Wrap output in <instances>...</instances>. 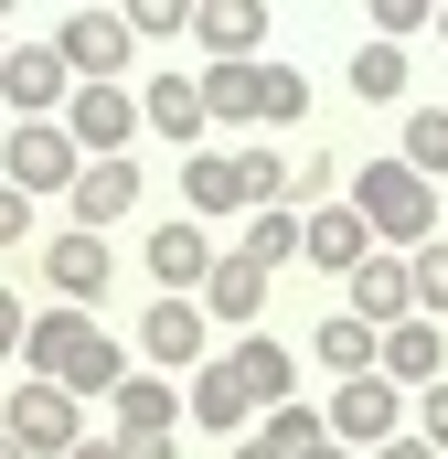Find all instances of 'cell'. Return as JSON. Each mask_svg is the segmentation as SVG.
<instances>
[{"label":"cell","instance_id":"27","mask_svg":"<svg viewBox=\"0 0 448 459\" xmlns=\"http://www.w3.org/2000/svg\"><path fill=\"white\" fill-rule=\"evenodd\" d=\"M406 289H417V321H448V246H406Z\"/></svg>","mask_w":448,"mask_h":459},{"label":"cell","instance_id":"19","mask_svg":"<svg viewBox=\"0 0 448 459\" xmlns=\"http://www.w3.org/2000/svg\"><path fill=\"white\" fill-rule=\"evenodd\" d=\"M117 438H171V417H182V395H171V385H160V374H139V363H128V374H117Z\"/></svg>","mask_w":448,"mask_h":459},{"label":"cell","instance_id":"39","mask_svg":"<svg viewBox=\"0 0 448 459\" xmlns=\"http://www.w3.org/2000/svg\"><path fill=\"white\" fill-rule=\"evenodd\" d=\"M128 459H182V449H171V438H128Z\"/></svg>","mask_w":448,"mask_h":459},{"label":"cell","instance_id":"14","mask_svg":"<svg viewBox=\"0 0 448 459\" xmlns=\"http://www.w3.org/2000/svg\"><path fill=\"white\" fill-rule=\"evenodd\" d=\"M139 267L160 278V299H182V289L214 278V235H203V225H160L150 246H139Z\"/></svg>","mask_w":448,"mask_h":459},{"label":"cell","instance_id":"9","mask_svg":"<svg viewBox=\"0 0 448 459\" xmlns=\"http://www.w3.org/2000/svg\"><path fill=\"white\" fill-rule=\"evenodd\" d=\"M0 97H11V117H65L75 75H65V54H54V43H11V65H0Z\"/></svg>","mask_w":448,"mask_h":459},{"label":"cell","instance_id":"41","mask_svg":"<svg viewBox=\"0 0 448 459\" xmlns=\"http://www.w3.org/2000/svg\"><path fill=\"white\" fill-rule=\"evenodd\" d=\"M0 459H32V449H22V438H11V428H0Z\"/></svg>","mask_w":448,"mask_h":459},{"label":"cell","instance_id":"18","mask_svg":"<svg viewBox=\"0 0 448 459\" xmlns=\"http://www.w3.org/2000/svg\"><path fill=\"white\" fill-rule=\"evenodd\" d=\"M139 214V160H86V182H75V225L86 235H108Z\"/></svg>","mask_w":448,"mask_h":459},{"label":"cell","instance_id":"15","mask_svg":"<svg viewBox=\"0 0 448 459\" xmlns=\"http://www.w3.org/2000/svg\"><path fill=\"white\" fill-rule=\"evenodd\" d=\"M256 310H267V267H246V256L224 246L214 278H203V321H214V332H256Z\"/></svg>","mask_w":448,"mask_h":459},{"label":"cell","instance_id":"13","mask_svg":"<svg viewBox=\"0 0 448 459\" xmlns=\"http://www.w3.org/2000/svg\"><path fill=\"white\" fill-rule=\"evenodd\" d=\"M352 321H363V332H395V321H417V289H406V256H384V246H374V256L352 267Z\"/></svg>","mask_w":448,"mask_h":459},{"label":"cell","instance_id":"29","mask_svg":"<svg viewBox=\"0 0 448 459\" xmlns=\"http://www.w3.org/2000/svg\"><path fill=\"white\" fill-rule=\"evenodd\" d=\"M332 182H352V171H341L332 150L310 139V160H299V182H289V204H299V214H321V204H332Z\"/></svg>","mask_w":448,"mask_h":459},{"label":"cell","instance_id":"43","mask_svg":"<svg viewBox=\"0 0 448 459\" xmlns=\"http://www.w3.org/2000/svg\"><path fill=\"white\" fill-rule=\"evenodd\" d=\"M0 65H11V43H0Z\"/></svg>","mask_w":448,"mask_h":459},{"label":"cell","instance_id":"33","mask_svg":"<svg viewBox=\"0 0 448 459\" xmlns=\"http://www.w3.org/2000/svg\"><path fill=\"white\" fill-rule=\"evenodd\" d=\"M128 32H150V43H160V32H193V11H182V0H139V11H128Z\"/></svg>","mask_w":448,"mask_h":459},{"label":"cell","instance_id":"17","mask_svg":"<svg viewBox=\"0 0 448 459\" xmlns=\"http://www.w3.org/2000/svg\"><path fill=\"white\" fill-rule=\"evenodd\" d=\"M193 43H203L214 65H256V43H267V11H256V0H203V11H193Z\"/></svg>","mask_w":448,"mask_h":459},{"label":"cell","instance_id":"10","mask_svg":"<svg viewBox=\"0 0 448 459\" xmlns=\"http://www.w3.org/2000/svg\"><path fill=\"white\" fill-rule=\"evenodd\" d=\"M374 374H384L395 395H427V385L448 374V332L438 321H395V332L374 342Z\"/></svg>","mask_w":448,"mask_h":459},{"label":"cell","instance_id":"2","mask_svg":"<svg viewBox=\"0 0 448 459\" xmlns=\"http://www.w3.org/2000/svg\"><path fill=\"white\" fill-rule=\"evenodd\" d=\"M352 214H363V235L395 256V246H427V235H438V193L384 150V160H363V171H352Z\"/></svg>","mask_w":448,"mask_h":459},{"label":"cell","instance_id":"34","mask_svg":"<svg viewBox=\"0 0 448 459\" xmlns=\"http://www.w3.org/2000/svg\"><path fill=\"white\" fill-rule=\"evenodd\" d=\"M22 235H32V193H11V182H0V246H22Z\"/></svg>","mask_w":448,"mask_h":459},{"label":"cell","instance_id":"6","mask_svg":"<svg viewBox=\"0 0 448 459\" xmlns=\"http://www.w3.org/2000/svg\"><path fill=\"white\" fill-rule=\"evenodd\" d=\"M321 428H332L341 449H384V438L406 428V395H395L384 374H352V385H332V406H321Z\"/></svg>","mask_w":448,"mask_h":459},{"label":"cell","instance_id":"31","mask_svg":"<svg viewBox=\"0 0 448 459\" xmlns=\"http://www.w3.org/2000/svg\"><path fill=\"white\" fill-rule=\"evenodd\" d=\"M438 11L427 0H374V43H406V32H427Z\"/></svg>","mask_w":448,"mask_h":459},{"label":"cell","instance_id":"36","mask_svg":"<svg viewBox=\"0 0 448 459\" xmlns=\"http://www.w3.org/2000/svg\"><path fill=\"white\" fill-rule=\"evenodd\" d=\"M374 459H438V449H427L417 428H395V438H384V449H374Z\"/></svg>","mask_w":448,"mask_h":459},{"label":"cell","instance_id":"35","mask_svg":"<svg viewBox=\"0 0 448 459\" xmlns=\"http://www.w3.org/2000/svg\"><path fill=\"white\" fill-rule=\"evenodd\" d=\"M22 332H32V310H22V299L0 289V352H22Z\"/></svg>","mask_w":448,"mask_h":459},{"label":"cell","instance_id":"1","mask_svg":"<svg viewBox=\"0 0 448 459\" xmlns=\"http://www.w3.org/2000/svg\"><path fill=\"white\" fill-rule=\"evenodd\" d=\"M22 352H32V385H65V395H117V374H128L117 332H97L86 310H43Z\"/></svg>","mask_w":448,"mask_h":459},{"label":"cell","instance_id":"42","mask_svg":"<svg viewBox=\"0 0 448 459\" xmlns=\"http://www.w3.org/2000/svg\"><path fill=\"white\" fill-rule=\"evenodd\" d=\"M438 43H448V11H438Z\"/></svg>","mask_w":448,"mask_h":459},{"label":"cell","instance_id":"11","mask_svg":"<svg viewBox=\"0 0 448 459\" xmlns=\"http://www.w3.org/2000/svg\"><path fill=\"white\" fill-rule=\"evenodd\" d=\"M214 363L235 374V385H246V395H256V417L299 395V352H289V342H256V332H235V342H224Z\"/></svg>","mask_w":448,"mask_h":459},{"label":"cell","instance_id":"22","mask_svg":"<svg viewBox=\"0 0 448 459\" xmlns=\"http://www.w3.org/2000/svg\"><path fill=\"white\" fill-rule=\"evenodd\" d=\"M374 342H384V332H363L352 310H332V321H310V363H321L332 385H352V374H374Z\"/></svg>","mask_w":448,"mask_h":459},{"label":"cell","instance_id":"5","mask_svg":"<svg viewBox=\"0 0 448 459\" xmlns=\"http://www.w3.org/2000/svg\"><path fill=\"white\" fill-rule=\"evenodd\" d=\"M0 428H11L32 459H75V438H86V417H75L65 385H11V395H0Z\"/></svg>","mask_w":448,"mask_h":459},{"label":"cell","instance_id":"23","mask_svg":"<svg viewBox=\"0 0 448 459\" xmlns=\"http://www.w3.org/2000/svg\"><path fill=\"white\" fill-rule=\"evenodd\" d=\"M203 117H224V128L267 117V65H214L203 75Z\"/></svg>","mask_w":448,"mask_h":459},{"label":"cell","instance_id":"40","mask_svg":"<svg viewBox=\"0 0 448 459\" xmlns=\"http://www.w3.org/2000/svg\"><path fill=\"white\" fill-rule=\"evenodd\" d=\"M299 459H352V449H341V438H332V428H321V438H310V449H299Z\"/></svg>","mask_w":448,"mask_h":459},{"label":"cell","instance_id":"20","mask_svg":"<svg viewBox=\"0 0 448 459\" xmlns=\"http://www.w3.org/2000/svg\"><path fill=\"white\" fill-rule=\"evenodd\" d=\"M139 117L160 128V139H203L214 117H203V75H150L139 86Z\"/></svg>","mask_w":448,"mask_h":459},{"label":"cell","instance_id":"30","mask_svg":"<svg viewBox=\"0 0 448 459\" xmlns=\"http://www.w3.org/2000/svg\"><path fill=\"white\" fill-rule=\"evenodd\" d=\"M310 117V75L299 65H267V128H299Z\"/></svg>","mask_w":448,"mask_h":459},{"label":"cell","instance_id":"4","mask_svg":"<svg viewBox=\"0 0 448 459\" xmlns=\"http://www.w3.org/2000/svg\"><path fill=\"white\" fill-rule=\"evenodd\" d=\"M54 54H65L75 86H128L139 32H128V11H65V22H54Z\"/></svg>","mask_w":448,"mask_h":459},{"label":"cell","instance_id":"25","mask_svg":"<svg viewBox=\"0 0 448 459\" xmlns=\"http://www.w3.org/2000/svg\"><path fill=\"white\" fill-rule=\"evenodd\" d=\"M235 256H246V267H289V256H299V214H289V204L246 214V235H235Z\"/></svg>","mask_w":448,"mask_h":459},{"label":"cell","instance_id":"12","mask_svg":"<svg viewBox=\"0 0 448 459\" xmlns=\"http://www.w3.org/2000/svg\"><path fill=\"white\" fill-rule=\"evenodd\" d=\"M43 278H54V289H65V310H86V299H97V289H108V278H117V256H108V235H86V225H65V235H54V246H43Z\"/></svg>","mask_w":448,"mask_h":459},{"label":"cell","instance_id":"26","mask_svg":"<svg viewBox=\"0 0 448 459\" xmlns=\"http://www.w3.org/2000/svg\"><path fill=\"white\" fill-rule=\"evenodd\" d=\"M395 160L427 182V171H448V108H406V139H395Z\"/></svg>","mask_w":448,"mask_h":459},{"label":"cell","instance_id":"38","mask_svg":"<svg viewBox=\"0 0 448 459\" xmlns=\"http://www.w3.org/2000/svg\"><path fill=\"white\" fill-rule=\"evenodd\" d=\"M75 459H128V438H75Z\"/></svg>","mask_w":448,"mask_h":459},{"label":"cell","instance_id":"7","mask_svg":"<svg viewBox=\"0 0 448 459\" xmlns=\"http://www.w3.org/2000/svg\"><path fill=\"white\" fill-rule=\"evenodd\" d=\"M65 139H75L86 160H128V139H139V97H128V86H75V97H65Z\"/></svg>","mask_w":448,"mask_h":459},{"label":"cell","instance_id":"32","mask_svg":"<svg viewBox=\"0 0 448 459\" xmlns=\"http://www.w3.org/2000/svg\"><path fill=\"white\" fill-rule=\"evenodd\" d=\"M406 428H417V438H427V449L448 459V374L427 385V395H417V417H406Z\"/></svg>","mask_w":448,"mask_h":459},{"label":"cell","instance_id":"16","mask_svg":"<svg viewBox=\"0 0 448 459\" xmlns=\"http://www.w3.org/2000/svg\"><path fill=\"white\" fill-rule=\"evenodd\" d=\"M299 256H310V267H332V278H352V267L374 256V235H363L352 204H321V214H299Z\"/></svg>","mask_w":448,"mask_h":459},{"label":"cell","instance_id":"37","mask_svg":"<svg viewBox=\"0 0 448 459\" xmlns=\"http://www.w3.org/2000/svg\"><path fill=\"white\" fill-rule=\"evenodd\" d=\"M235 459H289V449H278V438H256V428H246V438H235Z\"/></svg>","mask_w":448,"mask_h":459},{"label":"cell","instance_id":"8","mask_svg":"<svg viewBox=\"0 0 448 459\" xmlns=\"http://www.w3.org/2000/svg\"><path fill=\"white\" fill-rule=\"evenodd\" d=\"M203 352H214L203 299H150V310H139V363H150V374H182V363H203Z\"/></svg>","mask_w":448,"mask_h":459},{"label":"cell","instance_id":"3","mask_svg":"<svg viewBox=\"0 0 448 459\" xmlns=\"http://www.w3.org/2000/svg\"><path fill=\"white\" fill-rule=\"evenodd\" d=\"M0 182H11V193H75V182H86V150L65 139V117H11Z\"/></svg>","mask_w":448,"mask_h":459},{"label":"cell","instance_id":"21","mask_svg":"<svg viewBox=\"0 0 448 459\" xmlns=\"http://www.w3.org/2000/svg\"><path fill=\"white\" fill-rule=\"evenodd\" d=\"M182 406H193V428H214V438H246V428H256V395H246L224 363H203V374H193V395H182Z\"/></svg>","mask_w":448,"mask_h":459},{"label":"cell","instance_id":"28","mask_svg":"<svg viewBox=\"0 0 448 459\" xmlns=\"http://www.w3.org/2000/svg\"><path fill=\"white\" fill-rule=\"evenodd\" d=\"M256 438H278V449L299 459L310 438H321V406H299V395H289V406H267V417H256Z\"/></svg>","mask_w":448,"mask_h":459},{"label":"cell","instance_id":"24","mask_svg":"<svg viewBox=\"0 0 448 459\" xmlns=\"http://www.w3.org/2000/svg\"><path fill=\"white\" fill-rule=\"evenodd\" d=\"M352 97L363 108H406V43H363L352 54Z\"/></svg>","mask_w":448,"mask_h":459}]
</instances>
